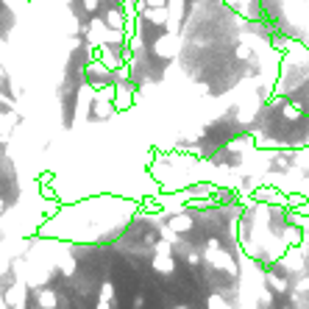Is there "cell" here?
I'll list each match as a JSON object with an SVG mask.
<instances>
[{
	"mask_svg": "<svg viewBox=\"0 0 309 309\" xmlns=\"http://www.w3.org/2000/svg\"><path fill=\"white\" fill-rule=\"evenodd\" d=\"M162 239H167V242L176 245V242H178V232H176V229H170V226H162Z\"/></svg>",
	"mask_w": 309,
	"mask_h": 309,
	"instance_id": "obj_14",
	"label": "cell"
},
{
	"mask_svg": "<svg viewBox=\"0 0 309 309\" xmlns=\"http://www.w3.org/2000/svg\"><path fill=\"white\" fill-rule=\"evenodd\" d=\"M0 309H11V307L6 304V298H3V295H0Z\"/></svg>",
	"mask_w": 309,
	"mask_h": 309,
	"instance_id": "obj_20",
	"label": "cell"
},
{
	"mask_svg": "<svg viewBox=\"0 0 309 309\" xmlns=\"http://www.w3.org/2000/svg\"><path fill=\"white\" fill-rule=\"evenodd\" d=\"M284 237H287V242H290V245H295V242H298V237H301V234L295 232V226H290L287 232H284Z\"/></svg>",
	"mask_w": 309,
	"mask_h": 309,
	"instance_id": "obj_18",
	"label": "cell"
},
{
	"mask_svg": "<svg viewBox=\"0 0 309 309\" xmlns=\"http://www.w3.org/2000/svg\"><path fill=\"white\" fill-rule=\"evenodd\" d=\"M187 265L198 267V265H201V253H198V251H187Z\"/></svg>",
	"mask_w": 309,
	"mask_h": 309,
	"instance_id": "obj_17",
	"label": "cell"
},
{
	"mask_svg": "<svg viewBox=\"0 0 309 309\" xmlns=\"http://www.w3.org/2000/svg\"><path fill=\"white\" fill-rule=\"evenodd\" d=\"M59 267H62L64 276H73V273H76V259H73L70 251H62V253H59Z\"/></svg>",
	"mask_w": 309,
	"mask_h": 309,
	"instance_id": "obj_11",
	"label": "cell"
},
{
	"mask_svg": "<svg viewBox=\"0 0 309 309\" xmlns=\"http://www.w3.org/2000/svg\"><path fill=\"white\" fill-rule=\"evenodd\" d=\"M281 265L287 270H293V273H304V267H307V248L290 245V251H284V256H281Z\"/></svg>",
	"mask_w": 309,
	"mask_h": 309,
	"instance_id": "obj_2",
	"label": "cell"
},
{
	"mask_svg": "<svg viewBox=\"0 0 309 309\" xmlns=\"http://www.w3.org/2000/svg\"><path fill=\"white\" fill-rule=\"evenodd\" d=\"M98 298H103V301H112L114 298V284L112 281H103V284H100V295Z\"/></svg>",
	"mask_w": 309,
	"mask_h": 309,
	"instance_id": "obj_13",
	"label": "cell"
},
{
	"mask_svg": "<svg viewBox=\"0 0 309 309\" xmlns=\"http://www.w3.org/2000/svg\"><path fill=\"white\" fill-rule=\"evenodd\" d=\"M151 267H154L156 273L170 276V273H176V259H173V253H156L154 259H151Z\"/></svg>",
	"mask_w": 309,
	"mask_h": 309,
	"instance_id": "obj_5",
	"label": "cell"
},
{
	"mask_svg": "<svg viewBox=\"0 0 309 309\" xmlns=\"http://www.w3.org/2000/svg\"><path fill=\"white\" fill-rule=\"evenodd\" d=\"M154 251L156 253H173V242H167V239H159L154 245Z\"/></svg>",
	"mask_w": 309,
	"mask_h": 309,
	"instance_id": "obj_15",
	"label": "cell"
},
{
	"mask_svg": "<svg viewBox=\"0 0 309 309\" xmlns=\"http://www.w3.org/2000/svg\"><path fill=\"white\" fill-rule=\"evenodd\" d=\"M34 298H36V304H39V309H56L59 307V298H56V293L53 290H36L34 293Z\"/></svg>",
	"mask_w": 309,
	"mask_h": 309,
	"instance_id": "obj_8",
	"label": "cell"
},
{
	"mask_svg": "<svg viewBox=\"0 0 309 309\" xmlns=\"http://www.w3.org/2000/svg\"><path fill=\"white\" fill-rule=\"evenodd\" d=\"M281 114L295 123V120L304 117V106L301 103H293V100H281Z\"/></svg>",
	"mask_w": 309,
	"mask_h": 309,
	"instance_id": "obj_9",
	"label": "cell"
},
{
	"mask_svg": "<svg viewBox=\"0 0 309 309\" xmlns=\"http://www.w3.org/2000/svg\"><path fill=\"white\" fill-rule=\"evenodd\" d=\"M98 309H112V301H103V298H100V301H98Z\"/></svg>",
	"mask_w": 309,
	"mask_h": 309,
	"instance_id": "obj_19",
	"label": "cell"
},
{
	"mask_svg": "<svg viewBox=\"0 0 309 309\" xmlns=\"http://www.w3.org/2000/svg\"><path fill=\"white\" fill-rule=\"evenodd\" d=\"M204 256H206V262H209L212 267H223L229 276H239L237 262L232 259V253L226 251L218 239H209V242H206V253H204Z\"/></svg>",
	"mask_w": 309,
	"mask_h": 309,
	"instance_id": "obj_1",
	"label": "cell"
},
{
	"mask_svg": "<svg viewBox=\"0 0 309 309\" xmlns=\"http://www.w3.org/2000/svg\"><path fill=\"white\" fill-rule=\"evenodd\" d=\"M167 226H170V229H176L178 234H187L195 223H192V215H190V212H178V215H173V218L167 220Z\"/></svg>",
	"mask_w": 309,
	"mask_h": 309,
	"instance_id": "obj_6",
	"label": "cell"
},
{
	"mask_svg": "<svg viewBox=\"0 0 309 309\" xmlns=\"http://www.w3.org/2000/svg\"><path fill=\"white\" fill-rule=\"evenodd\" d=\"M25 287H28V284H25V279H20V281H14V284L6 290V295H3V298H6V304L11 309L20 307V304H25Z\"/></svg>",
	"mask_w": 309,
	"mask_h": 309,
	"instance_id": "obj_4",
	"label": "cell"
},
{
	"mask_svg": "<svg viewBox=\"0 0 309 309\" xmlns=\"http://www.w3.org/2000/svg\"><path fill=\"white\" fill-rule=\"evenodd\" d=\"M206 307H209V309H232V304L226 301L223 295H218V293H215V295H209V301H206Z\"/></svg>",
	"mask_w": 309,
	"mask_h": 309,
	"instance_id": "obj_12",
	"label": "cell"
},
{
	"mask_svg": "<svg viewBox=\"0 0 309 309\" xmlns=\"http://www.w3.org/2000/svg\"><path fill=\"white\" fill-rule=\"evenodd\" d=\"M226 3H229V6H234L239 14L251 17V20H262V8H259V3H256V0H226Z\"/></svg>",
	"mask_w": 309,
	"mask_h": 309,
	"instance_id": "obj_3",
	"label": "cell"
},
{
	"mask_svg": "<svg viewBox=\"0 0 309 309\" xmlns=\"http://www.w3.org/2000/svg\"><path fill=\"white\" fill-rule=\"evenodd\" d=\"M0 215H3V198H0Z\"/></svg>",
	"mask_w": 309,
	"mask_h": 309,
	"instance_id": "obj_22",
	"label": "cell"
},
{
	"mask_svg": "<svg viewBox=\"0 0 309 309\" xmlns=\"http://www.w3.org/2000/svg\"><path fill=\"white\" fill-rule=\"evenodd\" d=\"M265 281H267V287L273 290V293H287V290H290L287 276H279L276 270H267V273H265Z\"/></svg>",
	"mask_w": 309,
	"mask_h": 309,
	"instance_id": "obj_7",
	"label": "cell"
},
{
	"mask_svg": "<svg viewBox=\"0 0 309 309\" xmlns=\"http://www.w3.org/2000/svg\"><path fill=\"white\" fill-rule=\"evenodd\" d=\"M298 209H301V212H307V215H309V206H307V204H304V206H298Z\"/></svg>",
	"mask_w": 309,
	"mask_h": 309,
	"instance_id": "obj_21",
	"label": "cell"
},
{
	"mask_svg": "<svg viewBox=\"0 0 309 309\" xmlns=\"http://www.w3.org/2000/svg\"><path fill=\"white\" fill-rule=\"evenodd\" d=\"M170 309H190V307H170Z\"/></svg>",
	"mask_w": 309,
	"mask_h": 309,
	"instance_id": "obj_23",
	"label": "cell"
},
{
	"mask_svg": "<svg viewBox=\"0 0 309 309\" xmlns=\"http://www.w3.org/2000/svg\"><path fill=\"white\" fill-rule=\"evenodd\" d=\"M304 248H307V245H304ZM307 251H309V248H307Z\"/></svg>",
	"mask_w": 309,
	"mask_h": 309,
	"instance_id": "obj_24",
	"label": "cell"
},
{
	"mask_svg": "<svg viewBox=\"0 0 309 309\" xmlns=\"http://www.w3.org/2000/svg\"><path fill=\"white\" fill-rule=\"evenodd\" d=\"M295 293H309V276H298V281H295Z\"/></svg>",
	"mask_w": 309,
	"mask_h": 309,
	"instance_id": "obj_16",
	"label": "cell"
},
{
	"mask_svg": "<svg viewBox=\"0 0 309 309\" xmlns=\"http://www.w3.org/2000/svg\"><path fill=\"white\" fill-rule=\"evenodd\" d=\"M256 3H259V8H262V20H265V11H267L270 6H273V3H281V6H290L293 0H256ZM295 3H298V6H301L304 11L309 14V0H295Z\"/></svg>",
	"mask_w": 309,
	"mask_h": 309,
	"instance_id": "obj_10",
	"label": "cell"
}]
</instances>
